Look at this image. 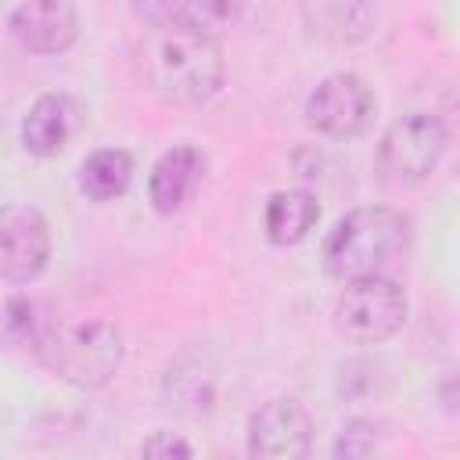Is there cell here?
Returning a JSON list of instances; mask_svg holds the SVG:
<instances>
[{
	"instance_id": "7",
	"label": "cell",
	"mask_w": 460,
	"mask_h": 460,
	"mask_svg": "<svg viewBox=\"0 0 460 460\" xmlns=\"http://www.w3.org/2000/svg\"><path fill=\"white\" fill-rule=\"evenodd\" d=\"M50 223L36 205H0V280L32 284L50 262Z\"/></svg>"
},
{
	"instance_id": "12",
	"label": "cell",
	"mask_w": 460,
	"mask_h": 460,
	"mask_svg": "<svg viewBox=\"0 0 460 460\" xmlns=\"http://www.w3.org/2000/svg\"><path fill=\"white\" fill-rule=\"evenodd\" d=\"M129 7L147 29H190L219 40L241 22L244 0H129Z\"/></svg>"
},
{
	"instance_id": "18",
	"label": "cell",
	"mask_w": 460,
	"mask_h": 460,
	"mask_svg": "<svg viewBox=\"0 0 460 460\" xmlns=\"http://www.w3.org/2000/svg\"><path fill=\"white\" fill-rule=\"evenodd\" d=\"M140 456L151 460H172V456H194V446L187 438H180L176 431H155L151 438L140 442Z\"/></svg>"
},
{
	"instance_id": "14",
	"label": "cell",
	"mask_w": 460,
	"mask_h": 460,
	"mask_svg": "<svg viewBox=\"0 0 460 460\" xmlns=\"http://www.w3.org/2000/svg\"><path fill=\"white\" fill-rule=\"evenodd\" d=\"M320 223V201L302 190V187H288V190H273L266 198L262 208V234L270 244L288 248L298 244L313 234V226Z\"/></svg>"
},
{
	"instance_id": "16",
	"label": "cell",
	"mask_w": 460,
	"mask_h": 460,
	"mask_svg": "<svg viewBox=\"0 0 460 460\" xmlns=\"http://www.w3.org/2000/svg\"><path fill=\"white\" fill-rule=\"evenodd\" d=\"M165 406H176V410H187V413H201L212 406V381L201 377L198 367L183 370L180 363L169 367L165 374Z\"/></svg>"
},
{
	"instance_id": "4",
	"label": "cell",
	"mask_w": 460,
	"mask_h": 460,
	"mask_svg": "<svg viewBox=\"0 0 460 460\" xmlns=\"http://www.w3.org/2000/svg\"><path fill=\"white\" fill-rule=\"evenodd\" d=\"M406 316H410V298L385 273L345 280L334 302V331L352 345H381L395 338Z\"/></svg>"
},
{
	"instance_id": "3",
	"label": "cell",
	"mask_w": 460,
	"mask_h": 460,
	"mask_svg": "<svg viewBox=\"0 0 460 460\" xmlns=\"http://www.w3.org/2000/svg\"><path fill=\"white\" fill-rule=\"evenodd\" d=\"M410 244V219L388 205H363L345 212L323 237V270L338 280L385 273Z\"/></svg>"
},
{
	"instance_id": "6",
	"label": "cell",
	"mask_w": 460,
	"mask_h": 460,
	"mask_svg": "<svg viewBox=\"0 0 460 460\" xmlns=\"http://www.w3.org/2000/svg\"><path fill=\"white\" fill-rule=\"evenodd\" d=\"M377 97L359 72H331L305 97L309 129L331 140H356L374 126Z\"/></svg>"
},
{
	"instance_id": "1",
	"label": "cell",
	"mask_w": 460,
	"mask_h": 460,
	"mask_svg": "<svg viewBox=\"0 0 460 460\" xmlns=\"http://www.w3.org/2000/svg\"><path fill=\"white\" fill-rule=\"evenodd\" d=\"M137 75L158 101L194 108L219 93L226 61L216 36L190 29H147L137 47Z\"/></svg>"
},
{
	"instance_id": "5",
	"label": "cell",
	"mask_w": 460,
	"mask_h": 460,
	"mask_svg": "<svg viewBox=\"0 0 460 460\" xmlns=\"http://www.w3.org/2000/svg\"><path fill=\"white\" fill-rule=\"evenodd\" d=\"M446 144H449V133L435 111H424V108L402 111L385 126L377 140V172L399 187L420 183L438 169Z\"/></svg>"
},
{
	"instance_id": "15",
	"label": "cell",
	"mask_w": 460,
	"mask_h": 460,
	"mask_svg": "<svg viewBox=\"0 0 460 460\" xmlns=\"http://www.w3.org/2000/svg\"><path fill=\"white\" fill-rule=\"evenodd\" d=\"M133 172H137V162H133L129 151H122V147H97L79 165V190L90 201L104 205V201H115V198H122L129 190Z\"/></svg>"
},
{
	"instance_id": "2",
	"label": "cell",
	"mask_w": 460,
	"mask_h": 460,
	"mask_svg": "<svg viewBox=\"0 0 460 460\" xmlns=\"http://www.w3.org/2000/svg\"><path fill=\"white\" fill-rule=\"evenodd\" d=\"M32 352L54 377L75 388H101L119 374L126 341L111 320H61L36 331Z\"/></svg>"
},
{
	"instance_id": "11",
	"label": "cell",
	"mask_w": 460,
	"mask_h": 460,
	"mask_svg": "<svg viewBox=\"0 0 460 460\" xmlns=\"http://www.w3.org/2000/svg\"><path fill=\"white\" fill-rule=\"evenodd\" d=\"M205 169H208V158L194 144H176L162 151L147 172V205L158 216H176L194 201L205 180Z\"/></svg>"
},
{
	"instance_id": "13",
	"label": "cell",
	"mask_w": 460,
	"mask_h": 460,
	"mask_svg": "<svg viewBox=\"0 0 460 460\" xmlns=\"http://www.w3.org/2000/svg\"><path fill=\"white\" fill-rule=\"evenodd\" d=\"M302 25L313 40L331 47H352L374 36L381 22L377 0H302Z\"/></svg>"
},
{
	"instance_id": "10",
	"label": "cell",
	"mask_w": 460,
	"mask_h": 460,
	"mask_svg": "<svg viewBox=\"0 0 460 460\" xmlns=\"http://www.w3.org/2000/svg\"><path fill=\"white\" fill-rule=\"evenodd\" d=\"M7 29L29 54H65L79 40V11L75 0H18Z\"/></svg>"
},
{
	"instance_id": "8",
	"label": "cell",
	"mask_w": 460,
	"mask_h": 460,
	"mask_svg": "<svg viewBox=\"0 0 460 460\" xmlns=\"http://www.w3.org/2000/svg\"><path fill=\"white\" fill-rule=\"evenodd\" d=\"M313 449V420L298 399H270L248 417V453L262 460H302Z\"/></svg>"
},
{
	"instance_id": "9",
	"label": "cell",
	"mask_w": 460,
	"mask_h": 460,
	"mask_svg": "<svg viewBox=\"0 0 460 460\" xmlns=\"http://www.w3.org/2000/svg\"><path fill=\"white\" fill-rule=\"evenodd\" d=\"M83 122H86L83 101L65 90H50V93H40L22 115L18 140L32 158H58L75 140Z\"/></svg>"
},
{
	"instance_id": "17",
	"label": "cell",
	"mask_w": 460,
	"mask_h": 460,
	"mask_svg": "<svg viewBox=\"0 0 460 460\" xmlns=\"http://www.w3.org/2000/svg\"><path fill=\"white\" fill-rule=\"evenodd\" d=\"M377 449V428L370 420H349L334 442V456H370Z\"/></svg>"
}]
</instances>
